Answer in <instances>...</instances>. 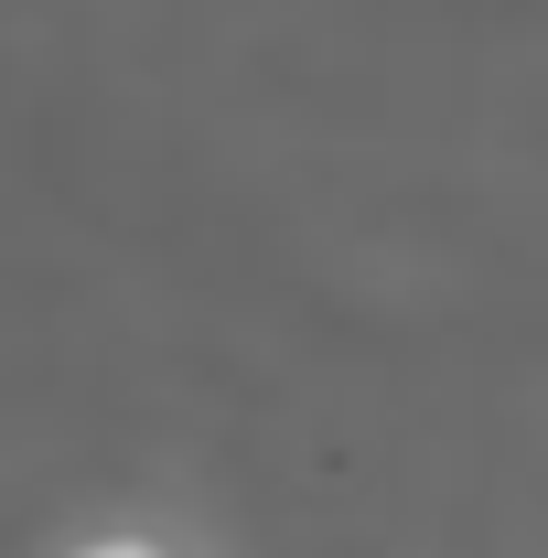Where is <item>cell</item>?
Returning <instances> with one entry per match:
<instances>
[{
    "label": "cell",
    "mask_w": 548,
    "mask_h": 558,
    "mask_svg": "<svg viewBox=\"0 0 548 558\" xmlns=\"http://www.w3.org/2000/svg\"><path fill=\"white\" fill-rule=\"evenodd\" d=\"M86 558H162V548H140V537H108V548H86Z\"/></svg>",
    "instance_id": "obj_1"
}]
</instances>
